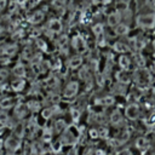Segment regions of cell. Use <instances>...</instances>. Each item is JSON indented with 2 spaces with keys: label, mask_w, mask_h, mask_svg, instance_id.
<instances>
[{
  "label": "cell",
  "mask_w": 155,
  "mask_h": 155,
  "mask_svg": "<svg viewBox=\"0 0 155 155\" xmlns=\"http://www.w3.org/2000/svg\"><path fill=\"white\" fill-rule=\"evenodd\" d=\"M6 4H7V0H0V13H1V12L5 10Z\"/></svg>",
  "instance_id": "cell-40"
},
{
  "label": "cell",
  "mask_w": 155,
  "mask_h": 155,
  "mask_svg": "<svg viewBox=\"0 0 155 155\" xmlns=\"http://www.w3.org/2000/svg\"><path fill=\"white\" fill-rule=\"evenodd\" d=\"M47 30L51 33V34H59L63 29V24H62V21L58 19V18H51L48 22H47V25H46Z\"/></svg>",
  "instance_id": "cell-6"
},
{
  "label": "cell",
  "mask_w": 155,
  "mask_h": 155,
  "mask_svg": "<svg viewBox=\"0 0 155 155\" xmlns=\"http://www.w3.org/2000/svg\"><path fill=\"white\" fill-rule=\"evenodd\" d=\"M113 50L115 52H119V53L124 54V53H127L130 51V47L122 41H116V42L113 44Z\"/></svg>",
  "instance_id": "cell-17"
},
{
  "label": "cell",
  "mask_w": 155,
  "mask_h": 155,
  "mask_svg": "<svg viewBox=\"0 0 155 155\" xmlns=\"http://www.w3.org/2000/svg\"><path fill=\"white\" fill-rule=\"evenodd\" d=\"M8 121V116L4 110H0V124L1 125H6Z\"/></svg>",
  "instance_id": "cell-37"
},
{
  "label": "cell",
  "mask_w": 155,
  "mask_h": 155,
  "mask_svg": "<svg viewBox=\"0 0 155 155\" xmlns=\"http://www.w3.org/2000/svg\"><path fill=\"white\" fill-rule=\"evenodd\" d=\"M82 63H84V58H82V56H80V54H76V56H71L69 59H68V67L70 68V69H73V70H75V69H78V68H80L81 65H82Z\"/></svg>",
  "instance_id": "cell-14"
},
{
  "label": "cell",
  "mask_w": 155,
  "mask_h": 155,
  "mask_svg": "<svg viewBox=\"0 0 155 155\" xmlns=\"http://www.w3.org/2000/svg\"><path fill=\"white\" fill-rule=\"evenodd\" d=\"M65 128H67V127H65V122H64L63 120H57V121L54 122V130H56V132L61 133V132H63Z\"/></svg>",
  "instance_id": "cell-31"
},
{
  "label": "cell",
  "mask_w": 155,
  "mask_h": 155,
  "mask_svg": "<svg viewBox=\"0 0 155 155\" xmlns=\"http://www.w3.org/2000/svg\"><path fill=\"white\" fill-rule=\"evenodd\" d=\"M84 155H92V150H91V149H87V150L84 153Z\"/></svg>",
  "instance_id": "cell-43"
},
{
  "label": "cell",
  "mask_w": 155,
  "mask_h": 155,
  "mask_svg": "<svg viewBox=\"0 0 155 155\" xmlns=\"http://www.w3.org/2000/svg\"><path fill=\"white\" fill-rule=\"evenodd\" d=\"M12 73H13V75L17 76V78H23V76L25 75V65L22 64V63H17V64L13 67Z\"/></svg>",
  "instance_id": "cell-21"
},
{
  "label": "cell",
  "mask_w": 155,
  "mask_h": 155,
  "mask_svg": "<svg viewBox=\"0 0 155 155\" xmlns=\"http://www.w3.org/2000/svg\"><path fill=\"white\" fill-rule=\"evenodd\" d=\"M153 4H154V6H155V0H153Z\"/></svg>",
  "instance_id": "cell-50"
},
{
  "label": "cell",
  "mask_w": 155,
  "mask_h": 155,
  "mask_svg": "<svg viewBox=\"0 0 155 155\" xmlns=\"http://www.w3.org/2000/svg\"><path fill=\"white\" fill-rule=\"evenodd\" d=\"M120 155H131V154H130V153H128V151L126 150V151H124V153H121Z\"/></svg>",
  "instance_id": "cell-45"
},
{
  "label": "cell",
  "mask_w": 155,
  "mask_h": 155,
  "mask_svg": "<svg viewBox=\"0 0 155 155\" xmlns=\"http://www.w3.org/2000/svg\"><path fill=\"white\" fill-rule=\"evenodd\" d=\"M51 131L48 130V128H45V131H44V133H42V138H44V140H46V142H48V140H51Z\"/></svg>",
  "instance_id": "cell-38"
},
{
  "label": "cell",
  "mask_w": 155,
  "mask_h": 155,
  "mask_svg": "<svg viewBox=\"0 0 155 155\" xmlns=\"http://www.w3.org/2000/svg\"><path fill=\"white\" fill-rule=\"evenodd\" d=\"M8 76V71L5 68H0V80H5Z\"/></svg>",
  "instance_id": "cell-39"
},
{
  "label": "cell",
  "mask_w": 155,
  "mask_h": 155,
  "mask_svg": "<svg viewBox=\"0 0 155 155\" xmlns=\"http://www.w3.org/2000/svg\"><path fill=\"white\" fill-rule=\"evenodd\" d=\"M116 79H117V81H119L120 84H124V85H126V84H128V82L131 81L130 75H128L127 71H125V70L117 71V73H116Z\"/></svg>",
  "instance_id": "cell-23"
},
{
  "label": "cell",
  "mask_w": 155,
  "mask_h": 155,
  "mask_svg": "<svg viewBox=\"0 0 155 155\" xmlns=\"http://www.w3.org/2000/svg\"><path fill=\"white\" fill-rule=\"evenodd\" d=\"M7 155H13V154H7Z\"/></svg>",
  "instance_id": "cell-51"
},
{
  "label": "cell",
  "mask_w": 155,
  "mask_h": 155,
  "mask_svg": "<svg viewBox=\"0 0 155 155\" xmlns=\"http://www.w3.org/2000/svg\"><path fill=\"white\" fill-rule=\"evenodd\" d=\"M70 114H71L73 121H74V122H78V121H79V119H80L81 111H80L78 108H71V109H70Z\"/></svg>",
  "instance_id": "cell-33"
},
{
  "label": "cell",
  "mask_w": 155,
  "mask_h": 155,
  "mask_svg": "<svg viewBox=\"0 0 155 155\" xmlns=\"http://www.w3.org/2000/svg\"><path fill=\"white\" fill-rule=\"evenodd\" d=\"M28 113H29V110H28L27 105L25 104H22V103H18L15 107V109H13V114L18 119H24L28 115Z\"/></svg>",
  "instance_id": "cell-15"
},
{
  "label": "cell",
  "mask_w": 155,
  "mask_h": 155,
  "mask_svg": "<svg viewBox=\"0 0 155 155\" xmlns=\"http://www.w3.org/2000/svg\"><path fill=\"white\" fill-rule=\"evenodd\" d=\"M109 120H110V122H111L114 126H117V125H120V124L122 122V115H121L120 110H119V109H115L114 111H111Z\"/></svg>",
  "instance_id": "cell-18"
},
{
  "label": "cell",
  "mask_w": 155,
  "mask_h": 155,
  "mask_svg": "<svg viewBox=\"0 0 155 155\" xmlns=\"http://www.w3.org/2000/svg\"><path fill=\"white\" fill-rule=\"evenodd\" d=\"M119 65L121 68V70H125L127 71L131 67V59L128 56H125V54H121L120 58H119Z\"/></svg>",
  "instance_id": "cell-20"
},
{
  "label": "cell",
  "mask_w": 155,
  "mask_h": 155,
  "mask_svg": "<svg viewBox=\"0 0 155 155\" xmlns=\"http://www.w3.org/2000/svg\"><path fill=\"white\" fill-rule=\"evenodd\" d=\"M137 27L142 29H153L155 27V15L147 13V15H139L136 19Z\"/></svg>",
  "instance_id": "cell-1"
},
{
  "label": "cell",
  "mask_w": 155,
  "mask_h": 155,
  "mask_svg": "<svg viewBox=\"0 0 155 155\" xmlns=\"http://www.w3.org/2000/svg\"><path fill=\"white\" fill-rule=\"evenodd\" d=\"M136 145H137L138 149L143 150V149H147V148H148L149 143H148V140H147L144 137H139V138L137 139V142H136Z\"/></svg>",
  "instance_id": "cell-29"
},
{
  "label": "cell",
  "mask_w": 155,
  "mask_h": 155,
  "mask_svg": "<svg viewBox=\"0 0 155 155\" xmlns=\"http://www.w3.org/2000/svg\"><path fill=\"white\" fill-rule=\"evenodd\" d=\"M44 82H45V85H46L47 87H53V85L57 84V78H56L54 75H51V76L46 78Z\"/></svg>",
  "instance_id": "cell-32"
},
{
  "label": "cell",
  "mask_w": 155,
  "mask_h": 155,
  "mask_svg": "<svg viewBox=\"0 0 155 155\" xmlns=\"http://www.w3.org/2000/svg\"><path fill=\"white\" fill-rule=\"evenodd\" d=\"M71 47L78 53H84L87 51V42L81 35H75L71 38Z\"/></svg>",
  "instance_id": "cell-3"
},
{
  "label": "cell",
  "mask_w": 155,
  "mask_h": 155,
  "mask_svg": "<svg viewBox=\"0 0 155 155\" xmlns=\"http://www.w3.org/2000/svg\"><path fill=\"white\" fill-rule=\"evenodd\" d=\"M17 50H18L17 45H15V44H4L0 47V54L5 56V57H11V56L16 54Z\"/></svg>",
  "instance_id": "cell-9"
},
{
  "label": "cell",
  "mask_w": 155,
  "mask_h": 155,
  "mask_svg": "<svg viewBox=\"0 0 155 155\" xmlns=\"http://www.w3.org/2000/svg\"><path fill=\"white\" fill-rule=\"evenodd\" d=\"M56 109H57V105L47 107V108H45V109H42V110H41V116H42L44 119H50L51 116H53V114H54Z\"/></svg>",
  "instance_id": "cell-25"
},
{
  "label": "cell",
  "mask_w": 155,
  "mask_h": 155,
  "mask_svg": "<svg viewBox=\"0 0 155 155\" xmlns=\"http://www.w3.org/2000/svg\"><path fill=\"white\" fill-rule=\"evenodd\" d=\"M33 54H34V52L31 51L30 47H25V48H24V51H23V57H24L27 61H30L31 57H33Z\"/></svg>",
  "instance_id": "cell-35"
},
{
  "label": "cell",
  "mask_w": 155,
  "mask_h": 155,
  "mask_svg": "<svg viewBox=\"0 0 155 155\" xmlns=\"http://www.w3.org/2000/svg\"><path fill=\"white\" fill-rule=\"evenodd\" d=\"M48 67L51 69H59L62 67V62H61V59L58 57H54L51 62H48Z\"/></svg>",
  "instance_id": "cell-30"
},
{
  "label": "cell",
  "mask_w": 155,
  "mask_h": 155,
  "mask_svg": "<svg viewBox=\"0 0 155 155\" xmlns=\"http://www.w3.org/2000/svg\"><path fill=\"white\" fill-rule=\"evenodd\" d=\"M5 148L7 149V150H11V151H15V150H17L18 148H19V145H21V139L18 138V137H16V136H11V137H8L6 140H5Z\"/></svg>",
  "instance_id": "cell-10"
},
{
  "label": "cell",
  "mask_w": 155,
  "mask_h": 155,
  "mask_svg": "<svg viewBox=\"0 0 155 155\" xmlns=\"http://www.w3.org/2000/svg\"><path fill=\"white\" fill-rule=\"evenodd\" d=\"M92 33L94 34L96 36V41L99 46H103L104 45V27L102 23H96L93 27H92Z\"/></svg>",
  "instance_id": "cell-5"
},
{
  "label": "cell",
  "mask_w": 155,
  "mask_h": 155,
  "mask_svg": "<svg viewBox=\"0 0 155 155\" xmlns=\"http://www.w3.org/2000/svg\"><path fill=\"white\" fill-rule=\"evenodd\" d=\"M44 18H45V12L42 10H36L28 16V22L31 24H39Z\"/></svg>",
  "instance_id": "cell-12"
},
{
  "label": "cell",
  "mask_w": 155,
  "mask_h": 155,
  "mask_svg": "<svg viewBox=\"0 0 155 155\" xmlns=\"http://www.w3.org/2000/svg\"><path fill=\"white\" fill-rule=\"evenodd\" d=\"M78 91H79V82L78 81H70L64 87L63 98H73L78 94Z\"/></svg>",
  "instance_id": "cell-4"
},
{
  "label": "cell",
  "mask_w": 155,
  "mask_h": 155,
  "mask_svg": "<svg viewBox=\"0 0 155 155\" xmlns=\"http://www.w3.org/2000/svg\"><path fill=\"white\" fill-rule=\"evenodd\" d=\"M1 148H2V142L0 140V150H1Z\"/></svg>",
  "instance_id": "cell-49"
},
{
  "label": "cell",
  "mask_w": 155,
  "mask_h": 155,
  "mask_svg": "<svg viewBox=\"0 0 155 155\" xmlns=\"http://www.w3.org/2000/svg\"><path fill=\"white\" fill-rule=\"evenodd\" d=\"M69 155H71V154H69Z\"/></svg>",
  "instance_id": "cell-52"
},
{
  "label": "cell",
  "mask_w": 155,
  "mask_h": 155,
  "mask_svg": "<svg viewBox=\"0 0 155 155\" xmlns=\"http://www.w3.org/2000/svg\"><path fill=\"white\" fill-rule=\"evenodd\" d=\"M96 81H97V85L98 86H104V75L101 74V73H97L96 74Z\"/></svg>",
  "instance_id": "cell-36"
},
{
  "label": "cell",
  "mask_w": 155,
  "mask_h": 155,
  "mask_svg": "<svg viewBox=\"0 0 155 155\" xmlns=\"http://www.w3.org/2000/svg\"><path fill=\"white\" fill-rule=\"evenodd\" d=\"M2 31H4V28H2V27H1V25H0V35H1V34H2Z\"/></svg>",
  "instance_id": "cell-46"
},
{
  "label": "cell",
  "mask_w": 155,
  "mask_h": 155,
  "mask_svg": "<svg viewBox=\"0 0 155 155\" xmlns=\"http://www.w3.org/2000/svg\"><path fill=\"white\" fill-rule=\"evenodd\" d=\"M19 103V99L16 98V97H4L0 99V109L1 110H6V109H10V108H15L17 104Z\"/></svg>",
  "instance_id": "cell-7"
},
{
  "label": "cell",
  "mask_w": 155,
  "mask_h": 155,
  "mask_svg": "<svg viewBox=\"0 0 155 155\" xmlns=\"http://www.w3.org/2000/svg\"><path fill=\"white\" fill-rule=\"evenodd\" d=\"M139 114H140V109H139V107H138L137 104H134V103L128 104V105L126 107V109H125V115H126L130 120H136V119H138Z\"/></svg>",
  "instance_id": "cell-8"
},
{
  "label": "cell",
  "mask_w": 155,
  "mask_h": 155,
  "mask_svg": "<svg viewBox=\"0 0 155 155\" xmlns=\"http://www.w3.org/2000/svg\"><path fill=\"white\" fill-rule=\"evenodd\" d=\"M94 104L99 107H110L115 104V97L114 96H103L94 99Z\"/></svg>",
  "instance_id": "cell-11"
},
{
  "label": "cell",
  "mask_w": 155,
  "mask_h": 155,
  "mask_svg": "<svg viewBox=\"0 0 155 155\" xmlns=\"http://www.w3.org/2000/svg\"><path fill=\"white\" fill-rule=\"evenodd\" d=\"M57 42H58V45H59L61 48H65V46H67V44H68V36H67V35H61V36L58 38Z\"/></svg>",
  "instance_id": "cell-34"
},
{
  "label": "cell",
  "mask_w": 155,
  "mask_h": 155,
  "mask_svg": "<svg viewBox=\"0 0 155 155\" xmlns=\"http://www.w3.org/2000/svg\"><path fill=\"white\" fill-rule=\"evenodd\" d=\"M25 86V80L23 78H17L11 82V88L15 92H21Z\"/></svg>",
  "instance_id": "cell-16"
},
{
  "label": "cell",
  "mask_w": 155,
  "mask_h": 155,
  "mask_svg": "<svg viewBox=\"0 0 155 155\" xmlns=\"http://www.w3.org/2000/svg\"><path fill=\"white\" fill-rule=\"evenodd\" d=\"M153 48H154V51H155V39L153 40Z\"/></svg>",
  "instance_id": "cell-47"
},
{
  "label": "cell",
  "mask_w": 155,
  "mask_h": 155,
  "mask_svg": "<svg viewBox=\"0 0 155 155\" xmlns=\"http://www.w3.org/2000/svg\"><path fill=\"white\" fill-rule=\"evenodd\" d=\"M35 46H36L40 51H42V52H46V51H47V44H46V41H45L44 39H41V38H36V39H35Z\"/></svg>",
  "instance_id": "cell-28"
},
{
  "label": "cell",
  "mask_w": 155,
  "mask_h": 155,
  "mask_svg": "<svg viewBox=\"0 0 155 155\" xmlns=\"http://www.w3.org/2000/svg\"><path fill=\"white\" fill-rule=\"evenodd\" d=\"M153 70L155 71V62H154V64H153Z\"/></svg>",
  "instance_id": "cell-48"
},
{
  "label": "cell",
  "mask_w": 155,
  "mask_h": 155,
  "mask_svg": "<svg viewBox=\"0 0 155 155\" xmlns=\"http://www.w3.org/2000/svg\"><path fill=\"white\" fill-rule=\"evenodd\" d=\"M96 155H105V153L103 150H97L96 151Z\"/></svg>",
  "instance_id": "cell-44"
},
{
  "label": "cell",
  "mask_w": 155,
  "mask_h": 155,
  "mask_svg": "<svg viewBox=\"0 0 155 155\" xmlns=\"http://www.w3.org/2000/svg\"><path fill=\"white\" fill-rule=\"evenodd\" d=\"M120 19H121V12H119L116 10V11H113L111 13L108 15L107 23H108L109 27H116L120 23Z\"/></svg>",
  "instance_id": "cell-13"
},
{
  "label": "cell",
  "mask_w": 155,
  "mask_h": 155,
  "mask_svg": "<svg viewBox=\"0 0 155 155\" xmlns=\"http://www.w3.org/2000/svg\"><path fill=\"white\" fill-rule=\"evenodd\" d=\"M114 31H115V34L119 35V36H125V35L128 34L130 28H128V25L125 24V23H119L116 27H114Z\"/></svg>",
  "instance_id": "cell-19"
},
{
  "label": "cell",
  "mask_w": 155,
  "mask_h": 155,
  "mask_svg": "<svg viewBox=\"0 0 155 155\" xmlns=\"http://www.w3.org/2000/svg\"><path fill=\"white\" fill-rule=\"evenodd\" d=\"M78 138H79V133H78L76 127H73V126L67 127L62 136V144L71 145L78 140Z\"/></svg>",
  "instance_id": "cell-2"
},
{
  "label": "cell",
  "mask_w": 155,
  "mask_h": 155,
  "mask_svg": "<svg viewBox=\"0 0 155 155\" xmlns=\"http://www.w3.org/2000/svg\"><path fill=\"white\" fill-rule=\"evenodd\" d=\"M133 59H134L136 65H137L139 69H144V67H145V58H144L140 53H134V54H133Z\"/></svg>",
  "instance_id": "cell-27"
},
{
  "label": "cell",
  "mask_w": 155,
  "mask_h": 155,
  "mask_svg": "<svg viewBox=\"0 0 155 155\" xmlns=\"http://www.w3.org/2000/svg\"><path fill=\"white\" fill-rule=\"evenodd\" d=\"M27 108H28V110L29 111H39L40 109H41V104H40V102L39 101H36V99H31V101H29L27 104Z\"/></svg>",
  "instance_id": "cell-24"
},
{
  "label": "cell",
  "mask_w": 155,
  "mask_h": 155,
  "mask_svg": "<svg viewBox=\"0 0 155 155\" xmlns=\"http://www.w3.org/2000/svg\"><path fill=\"white\" fill-rule=\"evenodd\" d=\"M99 2H101L102 5H109V4L111 2V0H99Z\"/></svg>",
  "instance_id": "cell-42"
},
{
  "label": "cell",
  "mask_w": 155,
  "mask_h": 155,
  "mask_svg": "<svg viewBox=\"0 0 155 155\" xmlns=\"http://www.w3.org/2000/svg\"><path fill=\"white\" fill-rule=\"evenodd\" d=\"M90 134H91L92 138H97V137H98V132H97V130H91V131H90Z\"/></svg>",
  "instance_id": "cell-41"
},
{
  "label": "cell",
  "mask_w": 155,
  "mask_h": 155,
  "mask_svg": "<svg viewBox=\"0 0 155 155\" xmlns=\"http://www.w3.org/2000/svg\"><path fill=\"white\" fill-rule=\"evenodd\" d=\"M51 4H52L54 10L62 11V10H65V7L68 5V0H52Z\"/></svg>",
  "instance_id": "cell-26"
},
{
  "label": "cell",
  "mask_w": 155,
  "mask_h": 155,
  "mask_svg": "<svg viewBox=\"0 0 155 155\" xmlns=\"http://www.w3.org/2000/svg\"><path fill=\"white\" fill-rule=\"evenodd\" d=\"M79 76H80V79L84 80V81H88V80H91L92 75H91L90 68H88L87 65H84L82 68H80V70H79Z\"/></svg>",
  "instance_id": "cell-22"
}]
</instances>
